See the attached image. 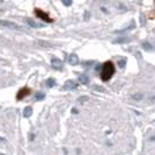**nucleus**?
Here are the masks:
<instances>
[{"label": "nucleus", "mask_w": 155, "mask_h": 155, "mask_svg": "<svg viewBox=\"0 0 155 155\" xmlns=\"http://www.w3.org/2000/svg\"><path fill=\"white\" fill-rule=\"evenodd\" d=\"M86 99H87L86 97H81V98L78 99V102H79V103H83V102H85Z\"/></svg>", "instance_id": "obj_18"}, {"label": "nucleus", "mask_w": 155, "mask_h": 155, "mask_svg": "<svg viewBox=\"0 0 155 155\" xmlns=\"http://www.w3.org/2000/svg\"><path fill=\"white\" fill-rule=\"evenodd\" d=\"M24 117L25 118H29V117H32V114H33V109H32V106H27L24 109Z\"/></svg>", "instance_id": "obj_9"}, {"label": "nucleus", "mask_w": 155, "mask_h": 155, "mask_svg": "<svg viewBox=\"0 0 155 155\" xmlns=\"http://www.w3.org/2000/svg\"><path fill=\"white\" fill-rule=\"evenodd\" d=\"M68 62H69L70 64H72V65H77L78 63H79V59H78L77 54H71V55H69Z\"/></svg>", "instance_id": "obj_8"}, {"label": "nucleus", "mask_w": 155, "mask_h": 155, "mask_svg": "<svg viewBox=\"0 0 155 155\" xmlns=\"http://www.w3.org/2000/svg\"><path fill=\"white\" fill-rule=\"evenodd\" d=\"M78 84L75 82V81H72V79H68L64 84H63V90H67V91H71V90H74V89H77Z\"/></svg>", "instance_id": "obj_3"}, {"label": "nucleus", "mask_w": 155, "mask_h": 155, "mask_svg": "<svg viewBox=\"0 0 155 155\" xmlns=\"http://www.w3.org/2000/svg\"><path fill=\"white\" fill-rule=\"evenodd\" d=\"M118 64H119V67H120V68H124V67H125V64H126V61L125 60L119 61V63H118Z\"/></svg>", "instance_id": "obj_17"}, {"label": "nucleus", "mask_w": 155, "mask_h": 155, "mask_svg": "<svg viewBox=\"0 0 155 155\" xmlns=\"http://www.w3.org/2000/svg\"><path fill=\"white\" fill-rule=\"evenodd\" d=\"M30 93V91H29V89L28 87H24V89H21L19 92H17V98L19 99V100H21L24 97H26L27 95H29Z\"/></svg>", "instance_id": "obj_7"}, {"label": "nucleus", "mask_w": 155, "mask_h": 155, "mask_svg": "<svg viewBox=\"0 0 155 155\" xmlns=\"http://www.w3.org/2000/svg\"><path fill=\"white\" fill-rule=\"evenodd\" d=\"M79 81H81V83H83V84H89L90 78H89V76H87L86 74H83V75L79 76Z\"/></svg>", "instance_id": "obj_11"}, {"label": "nucleus", "mask_w": 155, "mask_h": 155, "mask_svg": "<svg viewBox=\"0 0 155 155\" xmlns=\"http://www.w3.org/2000/svg\"><path fill=\"white\" fill-rule=\"evenodd\" d=\"M131 41V39L128 37H118V39H115V40H113V43H117V44H124V43H127Z\"/></svg>", "instance_id": "obj_10"}, {"label": "nucleus", "mask_w": 155, "mask_h": 155, "mask_svg": "<svg viewBox=\"0 0 155 155\" xmlns=\"http://www.w3.org/2000/svg\"><path fill=\"white\" fill-rule=\"evenodd\" d=\"M52 69L55 70H62L63 69V62L60 59L54 57V59H52Z\"/></svg>", "instance_id": "obj_4"}, {"label": "nucleus", "mask_w": 155, "mask_h": 155, "mask_svg": "<svg viewBox=\"0 0 155 155\" xmlns=\"http://www.w3.org/2000/svg\"><path fill=\"white\" fill-rule=\"evenodd\" d=\"M0 155H5V154H0Z\"/></svg>", "instance_id": "obj_19"}, {"label": "nucleus", "mask_w": 155, "mask_h": 155, "mask_svg": "<svg viewBox=\"0 0 155 155\" xmlns=\"http://www.w3.org/2000/svg\"><path fill=\"white\" fill-rule=\"evenodd\" d=\"M114 71H115V68H114V64H113L111 61H107L105 62L102 67V72H100V78L104 82H107L109 79H111L113 75H114Z\"/></svg>", "instance_id": "obj_1"}, {"label": "nucleus", "mask_w": 155, "mask_h": 155, "mask_svg": "<svg viewBox=\"0 0 155 155\" xmlns=\"http://www.w3.org/2000/svg\"><path fill=\"white\" fill-rule=\"evenodd\" d=\"M44 98H46V95L43 92H36V95H35V99L36 100H43Z\"/></svg>", "instance_id": "obj_13"}, {"label": "nucleus", "mask_w": 155, "mask_h": 155, "mask_svg": "<svg viewBox=\"0 0 155 155\" xmlns=\"http://www.w3.org/2000/svg\"><path fill=\"white\" fill-rule=\"evenodd\" d=\"M62 2H63V5H64V6H71L72 0H62Z\"/></svg>", "instance_id": "obj_16"}, {"label": "nucleus", "mask_w": 155, "mask_h": 155, "mask_svg": "<svg viewBox=\"0 0 155 155\" xmlns=\"http://www.w3.org/2000/svg\"><path fill=\"white\" fill-rule=\"evenodd\" d=\"M142 47H144L145 50H152V44H149L148 42L142 43Z\"/></svg>", "instance_id": "obj_14"}, {"label": "nucleus", "mask_w": 155, "mask_h": 155, "mask_svg": "<svg viewBox=\"0 0 155 155\" xmlns=\"http://www.w3.org/2000/svg\"><path fill=\"white\" fill-rule=\"evenodd\" d=\"M0 26L6 27V28H9V29H14V30H22V28L20 26H17V24L7 21V20H0Z\"/></svg>", "instance_id": "obj_2"}, {"label": "nucleus", "mask_w": 155, "mask_h": 155, "mask_svg": "<svg viewBox=\"0 0 155 155\" xmlns=\"http://www.w3.org/2000/svg\"><path fill=\"white\" fill-rule=\"evenodd\" d=\"M26 22H27V25H29L32 28H42V27H44L43 24H37L36 21H34V20H33V19H30V17H27Z\"/></svg>", "instance_id": "obj_6"}, {"label": "nucleus", "mask_w": 155, "mask_h": 155, "mask_svg": "<svg viewBox=\"0 0 155 155\" xmlns=\"http://www.w3.org/2000/svg\"><path fill=\"white\" fill-rule=\"evenodd\" d=\"M55 84H56V82H55L54 78H48L46 81V85L48 86V87H52V86H55Z\"/></svg>", "instance_id": "obj_12"}, {"label": "nucleus", "mask_w": 155, "mask_h": 155, "mask_svg": "<svg viewBox=\"0 0 155 155\" xmlns=\"http://www.w3.org/2000/svg\"><path fill=\"white\" fill-rule=\"evenodd\" d=\"M132 98H133V99H135V100H140V99H142V98H144V95H142V93H137V95H133Z\"/></svg>", "instance_id": "obj_15"}, {"label": "nucleus", "mask_w": 155, "mask_h": 155, "mask_svg": "<svg viewBox=\"0 0 155 155\" xmlns=\"http://www.w3.org/2000/svg\"><path fill=\"white\" fill-rule=\"evenodd\" d=\"M35 13H36V15L40 17V19H42V20L47 21V22H52V19L48 17V14L42 12L41 9H35Z\"/></svg>", "instance_id": "obj_5"}]
</instances>
